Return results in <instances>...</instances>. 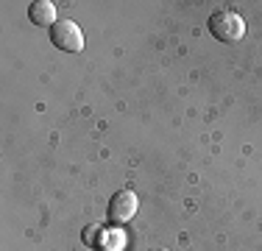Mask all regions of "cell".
<instances>
[{"label":"cell","instance_id":"6da1fadb","mask_svg":"<svg viewBox=\"0 0 262 251\" xmlns=\"http://www.w3.org/2000/svg\"><path fill=\"white\" fill-rule=\"evenodd\" d=\"M209 31H212L215 39L232 45V42H240L243 36H246V20H243L234 9H221L209 17Z\"/></svg>","mask_w":262,"mask_h":251},{"label":"cell","instance_id":"7a4b0ae2","mask_svg":"<svg viewBox=\"0 0 262 251\" xmlns=\"http://www.w3.org/2000/svg\"><path fill=\"white\" fill-rule=\"evenodd\" d=\"M51 42L64 53H78V50H84V31L73 20H59L51 28Z\"/></svg>","mask_w":262,"mask_h":251},{"label":"cell","instance_id":"3957f363","mask_svg":"<svg viewBox=\"0 0 262 251\" xmlns=\"http://www.w3.org/2000/svg\"><path fill=\"white\" fill-rule=\"evenodd\" d=\"M137 206H140V201H137V193L134 190L115 193L112 201H109V218H112V223H128L131 218L137 215Z\"/></svg>","mask_w":262,"mask_h":251},{"label":"cell","instance_id":"5b68a950","mask_svg":"<svg viewBox=\"0 0 262 251\" xmlns=\"http://www.w3.org/2000/svg\"><path fill=\"white\" fill-rule=\"evenodd\" d=\"M101 232H103V226H90V232L84 235V240L90 243V246H95V243H98V237H101Z\"/></svg>","mask_w":262,"mask_h":251},{"label":"cell","instance_id":"277c9868","mask_svg":"<svg viewBox=\"0 0 262 251\" xmlns=\"http://www.w3.org/2000/svg\"><path fill=\"white\" fill-rule=\"evenodd\" d=\"M28 17L34 25H53L59 23L56 20V6L51 3V0H34V3L28 6Z\"/></svg>","mask_w":262,"mask_h":251},{"label":"cell","instance_id":"8992f818","mask_svg":"<svg viewBox=\"0 0 262 251\" xmlns=\"http://www.w3.org/2000/svg\"><path fill=\"white\" fill-rule=\"evenodd\" d=\"M159 251H167V248H159Z\"/></svg>","mask_w":262,"mask_h":251}]
</instances>
